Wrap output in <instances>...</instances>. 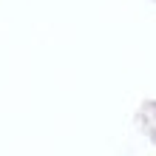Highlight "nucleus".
I'll use <instances>...</instances> for the list:
<instances>
[]
</instances>
